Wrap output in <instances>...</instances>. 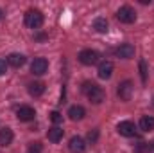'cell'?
Returning <instances> with one entry per match:
<instances>
[{
	"instance_id": "cell-12",
	"label": "cell",
	"mask_w": 154,
	"mask_h": 153,
	"mask_svg": "<svg viewBox=\"0 0 154 153\" xmlns=\"http://www.w3.org/2000/svg\"><path fill=\"white\" fill-rule=\"evenodd\" d=\"M25 61H27V58H25L23 54H18V52H13V54H9V58H7V63H9L11 67H14V69L22 67Z\"/></svg>"
},
{
	"instance_id": "cell-18",
	"label": "cell",
	"mask_w": 154,
	"mask_h": 153,
	"mask_svg": "<svg viewBox=\"0 0 154 153\" xmlns=\"http://www.w3.org/2000/svg\"><path fill=\"white\" fill-rule=\"evenodd\" d=\"M93 29L97 31V33H108V20L106 18H95L93 20Z\"/></svg>"
},
{
	"instance_id": "cell-19",
	"label": "cell",
	"mask_w": 154,
	"mask_h": 153,
	"mask_svg": "<svg viewBox=\"0 0 154 153\" xmlns=\"http://www.w3.org/2000/svg\"><path fill=\"white\" fill-rule=\"evenodd\" d=\"M134 151H136V153L149 151V144H147V142H140V144H136V146H134Z\"/></svg>"
},
{
	"instance_id": "cell-20",
	"label": "cell",
	"mask_w": 154,
	"mask_h": 153,
	"mask_svg": "<svg viewBox=\"0 0 154 153\" xmlns=\"http://www.w3.org/2000/svg\"><path fill=\"white\" fill-rule=\"evenodd\" d=\"M97 139H99V130H91V132L88 133V141H90L91 144H95Z\"/></svg>"
},
{
	"instance_id": "cell-23",
	"label": "cell",
	"mask_w": 154,
	"mask_h": 153,
	"mask_svg": "<svg viewBox=\"0 0 154 153\" xmlns=\"http://www.w3.org/2000/svg\"><path fill=\"white\" fill-rule=\"evenodd\" d=\"M140 70H142V81L145 83V81H147V70H145V61H143V60L140 61Z\"/></svg>"
},
{
	"instance_id": "cell-4",
	"label": "cell",
	"mask_w": 154,
	"mask_h": 153,
	"mask_svg": "<svg viewBox=\"0 0 154 153\" xmlns=\"http://www.w3.org/2000/svg\"><path fill=\"white\" fill-rule=\"evenodd\" d=\"M99 58H100L99 52L97 50H91V49H84V50L79 52V61L82 65H95L99 61Z\"/></svg>"
},
{
	"instance_id": "cell-8",
	"label": "cell",
	"mask_w": 154,
	"mask_h": 153,
	"mask_svg": "<svg viewBox=\"0 0 154 153\" xmlns=\"http://www.w3.org/2000/svg\"><path fill=\"white\" fill-rule=\"evenodd\" d=\"M48 70V61L45 58H36L32 63H31V72L36 74V76H41Z\"/></svg>"
},
{
	"instance_id": "cell-14",
	"label": "cell",
	"mask_w": 154,
	"mask_h": 153,
	"mask_svg": "<svg viewBox=\"0 0 154 153\" xmlns=\"http://www.w3.org/2000/svg\"><path fill=\"white\" fill-rule=\"evenodd\" d=\"M84 115H86V110H84L82 106H79V105L70 106V110H68V117H70L72 121H81Z\"/></svg>"
},
{
	"instance_id": "cell-25",
	"label": "cell",
	"mask_w": 154,
	"mask_h": 153,
	"mask_svg": "<svg viewBox=\"0 0 154 153\" xmlns=\"http://www.w3.org/2000/svg\"><path fill=\"white\" fill-rule=\"evenodd\" d=\"M2 18H4V11L0 9V20H2Z\"/></svg>"
},
{
	"instance_id": "cell-3",
	"label": "cell",
	"mask_w": 154,
	"mask_h": 153,
	"mask_svg": "<svg viewBox=\"0 0 154 153\" xmlns=\"http://www.w3.org/2000/svg\"><path fill=\"white\" fill-rule=\"evenodd\" d=\"M116 18H118L122 24H133V22L136 20V13H134L133 7H129V5H122V7L116 11Z\"/></svg>"
},
{
	"instance_id": "cell-9",
	"label": "cell",
	"mask_w": 154,
	"mask_h": 153,
	"mask_svg": "<svg viewBox=\"0 0 154 153\" xmlns=\"http://www.w3.org/2000/svg\"><path fill=\"white\" fill-rule=\"evenodd\" d=\"M34 115H36L34 108H32V106H27V105H25V106H20V108L16 110V117H18V121H22V122L32 121Z\"/></svg>"
},
{
	"instance_id": "cell-22",
	"label": "cell",
	"mask_w": 154,
	"mask_h": 153,
	"mask_svg": "<svg viewBox=\"0 0 154 153\" xmlns=\"http://www.w3.org/2000/svg\"><path fill=\"white\" fill-rule=\"evenodd\" d=\"M29 153H41V144L39 142H32L29 146Z\"/></svg>"
},
{
	"instance_id": "cell-21",
	"label": "cell",
	"mask_w": 154,
	"mask_h": 153,
	"mask_svg": "<svg viewBox=\"0 0 154 153\" xmlns=\"http://www.w3.org/2000/svg\"><path fill=\"white\" fill-rule=\"evenodd\" d=\"M50 119H52V122H56V124H57V122H61V121H63V115L59 114L57 110H54V112H50Z\"/></svg>"
},
{
	"instance_id": "cell-1",
	"label": "cell",
	"mask_w": 154,
	"mask_h": 153,
	"mask_svg": "<svg viewBox=\"0 0 154 153\" xmlns=\"http://www.w3.org/2000/svg\"><path fill=\"white\" fill-rule=\"evenodd\" d=\"M82 92L86 94V97L93 103V105H100L102 101H104V97H106V94H104V90L99 86V85H95V83H90V81H86L84 85H82Z\"/></svg>"
},
{
	"instance_id": "cell-5",
	"label": "cell",
	"mask_w": 154,
	"mask_h": 153,
	"mask_svg": "<svg viewBox=\"0 0 154 153\" xmlns=\"http://www.w3.org/2000/svg\"><path fill=\"white\" fill-rule=\"evenodd\" d=\"M133 90H134V86H133V81L125 79V81H122V83L118 85V90H116V94H118V97H120L122 101H129V99L133 97Z\"/></svg>"
},
{
	"instance_id": "cell-2",
	"label": "cell",
	"mask_w": 154,
	"mask_h": 153,
	"mask_svg": "<svg viewBox=\"0 0 154 153\" xmlns=\"http://www.w3.org/2000/svg\"><path fill=\"white\" fill-rule=\"evenodd\" d=\"M25 25L31 29H39L43 25V13L39 9H29L25 13Z\"/></svg>"
},
{
	"instance_id": "cell-16",
	"label": "cell",
	"mask_w": 154,
	"mask_h": 153,
	"mask_svg": "<svg viewBox=\"0 0 154 153\" xmlns=\"http://www.w3.org/2000/svg\"><path fill=\"white\" fill-rule=\"evenodd\" d=\"M43 92H45V85H43L41 81L29 83V94H31V96H34V97H39Z\"/></svg>"
},
{
	"instance_id": "cell-13",
	"label": "cell",
	"mask_w": 154,
	"mask_h": 153,
	"mask_svg": "<svg viewBox=\"0 0 154 153\" xmlns=\"http://www.w3.org/2000/svg\"><path fill=\"white\" fill-rule=\"evenodd\" d=\"M13 137L14 135H13V130L11 128H2L0 130V146H4V148L9 146L13 142Z\"/></svg>"
},
{
	"instance_id": "cell-7",
	"label": "cell",
	"mask_w": 154,
	"mask_h": 153,
	"mask_svg": "<svg viewBox=\"0 0 154 153\" xmlns=\"http://www.w3.org/2000/svg\"><path fill=\"white\" fill-rule=\"evenodd\" d=\"M116 132H118L122 137H133V135L136 133V128H134V124H133L131 121H122V122L116 124Z\"/></svg>"
},
{
	"instance_id": "cell-6",
	"label": "cell",
	"mask_w": 154,
	"mask_h": 153,
	"mask_svg": "<svg viewBox=\"0 0 154 153\" xmlns=\"http://www.w3.org/2000/svg\"><path fill=\"white\" fill-rule=\"evenodd\" d=\"M115 54L118 58H122V60H131V58L134 56V45H131V43H122V45H118L115 49Z\"/></svg>"
},
{
	"instance_id": "cell-11",
	"label": "cell",
	"mask_w": 154,
	"mask_h": 153,
	"mask_svg": "<svg viewBox=\"0 0 154 153\" xmlns=\"http://www.w3.org/2000/svg\"><path fill=\"white\" fill-rule=\"evenodd\" d=\"M99 77L100 79H109L111 74H113V63L111 61H102L100 65H99Z\"/></svg>"
},
{
	"instance_id": "cell-24",
	"label": "cell",
	"mask_w": 154,
	"mask_h": 153,
	"mask_svg": "<svg viewBox=\"0 0 154 153\" xmlns=\"http://www.w3.org/2000/svg\"><path fill=\"white\" fill-rule=\"evenodd\" d=\"M5 72H7V63H5L4 60H0V76L5 74Z\"/></svg>"
},
{
	"instance_id": "cell-10",
	"label": "cell",
	"mask_w": 154,
	"mask_h": 153,
	"mask_svg": "<svg viewBox=\"0 0 154 153\" xmlns=\"http://www.w3.org/2000/svg\"><path fill=\"white\" fill-rule=\"evenodd\" d=\"M68 148H70V151L72 153H82L86 150V142H84V139L82 137H72L70 139V142H68Z\"/></svg>"
},
{
	"instance_id": "cell-17",
	"label": "cell",
	"mask_w": 154,
	"mask_h": 153,
	"mask_svg": "<svg viewBox=\"0 0 154 153\" xmlns=\"http://www.w3.org/2000/svg\"><path fill=\"white\" fill-rule=\"evenodd\" d=\"M140 128L143 132H152L154 130V117L152 115H143L140 119Z\"/></svg>"
},
{
	"instance_id": "cell-15",
	"label": "cell",
	"mask_w": 154,
	"mask_h": 153,
	"mask_svg": "<svg viewBox=\"0 0 154 153\" xmlns=\"http://www.w3.org/2000/svg\"><path fill=\"white\" fill-rule=\"evenodd\" d=\"M63 130L59 128V126H52L50 130H48V133H47V137H48V141L50 142H59L61 139H63Z\"/></svg>"
}]
</instances>
